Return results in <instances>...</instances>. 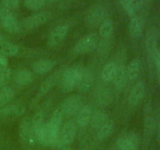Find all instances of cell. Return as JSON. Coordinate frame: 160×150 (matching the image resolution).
I'll return each instance as SVG.
<instances>
[{"label": "cell", "instance_id": "6da1fadb", "mask_svg": "<svg viewBox=\"0 0 160 150\" xmlns=\"http://www.w3.org/2000/svg\"><path fill=\"white\" fill-rule=\"evenodd\" d=\"M83 71V69L74 67L64 70L59 81L61 90L66 93L74 90L79 84Z\"/></svg>", "mask_w": 160, "mask_h": 150}, {"label": "cell", "instance_id": "7a4b0ae2", "mask_svg": "<svg viewBox=\"0 0 160 150\" xmlns=\"http://www.w3.org/2000/svg\"><path fill=\"white\" fill-rule=\"evenodd\" d=\"M51 18V14L48 12H35L23 19L20 21V32H26L34 30L42 26Z\"/></svg>", "mask_w": 160, "mask_h": 150}, {"label": "cell", "instance_id": "3957f363", "mask_svg": "<svg viewBox=\"0 0 160 150\" xmlns=\"http://www.w3.org/2000/svg\"><path fill=\"white\" fill-rule=\"evenodd\" d=\"M77 134V123L74 120H70L66 122L59 131V137L55 146L64 148L73 142Z\"/></svg>", "mask_w": 160, "mask_h": 150}, {"label": "cell", "instance_id": "277c9868", "mask_svg": "<svg viewBox=\"0 0 160 150\" xmlns=\"http://www.w3.org/2000/svg\"><path fill=\"white\" fill-rule=\"evenodd\" d=\"M98 37L95 32L90 33L81 38L74 46V52L78 54H86L98 47Z\"/></svg>", "mask_w": 160, "mask_h": 150}, {"label": "cell", "instance_id": "5b68a950", "mask_svg": "<svg viewBox=\"0 0 160 150\" xmlns=\"http://www.w3.org/2000/svg\"><path fill=\"white\" fill-rule=\"evenodd\" d=\"M106 18V9L100 5L91 7L85 17V23L88 28H96Z\"/></svg>", "mask_w": 160, "mask_h": 150}, {"label": "cell", "instance_id": "8992f818", "mask_svg": "<svg viewBox=\"0 0 160 150\" xmlns=\"http://www.w3.org/2000/svg\"><path fill=\"white\" fill-rule=\"evenodd\" d=\"M83 98L80 95H72L67 97L59 108L62 110L63 115L71 117L78 113V111L82 107Z\"/></svg>", "mask_w": 160, "mask_h": 150}, {"label": "cell", "instance_id": "52a82bcc", "mask_svg": "<svg viewBox=\"0 0 160 150\" xmlns=\"http://www.w3.org/2000/svg\"><path fill=\"white\" fill-rule=\"evenodd\" d=\"M141 139L138 134L134 132L125 133L117 141V146L120 150H138Z\"/></svg>", "mask_w": 160, "mask_h": 150}, {"label": "cell", "instance_id": "ba28073f", "mask_svg": "<svg viewBox=\"0 0 160 150\" xmlns=\"http://www.w3.org/2000/svg\"><path fill=\"white\" fill-rule=\"evenodd\" d=\"M64 70H59L58 71L55 72L54 73L51 75L49 78H47L40 86V88H39L38 92L37 95L34 98V99L33 100L32 103L33 104H37L39 101H40L41 98L44 96V95H46L56 84L60 80L61 76H62V73H63Z\"/></svg>", "mask_w": 160, "mask_h": 150}, {"label": "cell", "instance_id": "9c48e42d", "mask_svg": "<svg viewBox=\"0 0 160 150\" xmlns=\"http://www.w3.org/2000/svg\"><path fill=\"white\" fill-rule=\"evenodd\" d=\"M156 127V120L153 115L152 107L150 102L147 103L145 109V121H144V139L145 142H149L152 136Z\"/></svg>", "mask_w": 160, "mask_h": 150}, {"label": "cell", "instance_id": "30bf717a", "mask_svg": "<svg viewBox=\"0 0 160 150\" xmlns=\"http://www.w3.org/2000/svg\"><path fill=\"white\" fill-rule=\"evenodd\" d=\"M19 135L23 143L33 145L36 140L35 135L31 127V119L29 117H23L19 126Z\"/></svg>", "mask_w": 160, "mask_h": 150}, {"label": "cell", "instance_id": "8fae6325", "mask_svg": "<svg viewBox=\"0 0 160 150\" xmlns=\"http://www.w3.org/2000/svg\"><path fill=\"white\" fill-rule=\"evenodd\" d=\"M70 30V27L67 23L60 24L56 27L50 33L48 38V45L50 48H54L58 46L62 42V41L67 37Z\"/></svg>", "mask_w": 160, "mask_h": 150}, {"label": "cell", "instance_id": "7c38bea8", "mask_svg": "<svg viewBox=\"0 0 160 150\" xmlns=\"http://www.w3.org/2000/svg\"><path fill=\"white\" fill-rule=\"evenodd\" d=\"M24 105L20 102H13L7 104L0 109V117L2 119L12 118V117H20L24 112Z\"/></svg>", "mask_w": 160, "mask_h": 150}, {"label": "cell", "instance_id": "4fadbf2b", "mask_svg": "<svg viewBox=\"0 0 160 150\" xmlns=\"http://www.w3.org/2000/svg\"><path fill=\"white\" fill-rule=\"evenodd\" d=\"M2 25L7 32L10 34L20 33V23L12 13L8 11L1 17Z\"/></svg>", "mask_w": 160, "mask_h": 150}, {"label": "cell", "instance_id": "5bb4252c", "mask_svg": "<svg viewBox=\"0 0 160 150\" xmlns=\"http://www.w3.org/2000/svg\"><path fill=\"white\" fill-rule=\"evenodd\" d=\"M145 95V86L142 81H138L134 85L128 95V103L132 106H136L143 100Z\"/></svg>", "mask_w": 160, "mask_h": 150}, {"label": "cell", "instance_id": "9a60e30c", "mask_svg": "<svg viewBox=\"0 0 160 150\" xmlns=\"http://www.w3.org/2000/svg\"><path fill=\"white\" fill-rule=\"evenodd\" d=\"M145 26V20L141 16L132 17L128 24V32L133 39L140 38L142 35Z\"/></svg>", "mask_w": 160, "mask_h": 150}, {"label": "cell", "instance_id": "2e32d148", "mask_svg": "<svg viewBox=\"0 0 160 150\" xmlns=\"http://www.w3.org/2000/svg\"><path fill=\"white\" fill-rule=\"evenodd\" d=\"M145 48L148 56L153 60L155 54L158 51L157 46V34L155 28H151L148 30L145 36Z\"/></svg>", "mask_w": 160, "mask_h": 150}, {"label": "cell", "instance_id": "e0dca14e", "mask_svg": "<svg viewBox=\"0 0 160 150\" xmlns=\"http://www.w3.org/2000/svg\"><path fill=\"white\" fill-rule=\"evenodd\" d=\"M114 86L117 92H122L128 84L127 67L123 64H117V70L114 78Z\"/></svg>", "mask_w": 160, "mask_h": 150}, {"label": "cell", "instance_id": "ac0fdd59", "mask_svg": "<svg viewBox=\"0 0 160 150\" xmlns=\"http://www.w3.org/2000/svg\"><path fill=\"white\" fill-rule=\"evenodd\" d=\"M141 69H142V61L140 58L136 57L133 59L127 67L128 81L130 82H134V81H136L140 74Z\"/></svg>", "mask_w": 160, "mask_h": 150}, {"label": "cell", "instance_id": "d6986e66", "mask_svg": "<svg viewBox=\"0 0 160 150\" xmlns=\"http://www.w3.org/2000/svg\"><path fill=\"white\" fill-rule=\"evenodd\" d=\"M122 6L131 17L137 16V12L143 7L144 0H120Z\"/></svg>", "mask_w": 160, "mask_h": 150}, {"label": "cell", "instance_id": "ffe728a7", "mask_svg": "<svg viewBox=\"0 0 160 150\" xmlns=\"http://www.w3.org/2000/svg\"><path fill=\"white\" fill-rule=\"evenodd\" d=\"M56 65V62L51 59H40L34 61L32 67L34 71L38 74H45L52 70Z\"/></svg>", "mask_w": 160, "mask_h": 150}, {"label": "cell", "instance_id": "44dd1931", "mask_svg": "<svg viewBox=\"0 0 160 150\" xmlns=\"http://www.w3.org/2000/svg\"><path fill=\"white\" fill-rule=\"evenodd\" d=\"M92 116V109L89 106H83L77 115V124L84 128L90 123Z\"/></svg>", "mask_w": 160, "mask_h": 150}, {"label": "cell", "instance_id": "7402d4cb", "mask_svg": "<svg viewBox=\"0 0 160 150\" xmlns=\"http://www.w3.org/2000/svg\"><path fill=\"white\" fill-rule=\"evenodd\" d=\"M94 83V75L90 70H84L82 77L78 85V91L81 92H85L92 88Z\"/></svg>", "mask_w": 160, "mask_h": 150}, {"label": "cell", "instance_id": "603a6c76", "mask_svg": "<svg viewBox=\"0 0 160 150\" xmlns=\"http://www.w3.org/2000/svg\"><path fill=\"white\" fill-rule=\"evenodd\" d=\"M63 113L60 108H57L52 114L50 117L49 121L48 122V124L54 132L59 134V131L61 129V125H62V118H63Z\"/></svg>", "mask_w": 160, "mask_h": 150}, {"label": "cell", "instance_id": "cb8c5ba5", "mask_svg": "<svg viewBox=\"0 0 160 150\" xmlns=\"http://www.w3.org/2000/svg\"><path fill=\"white\" fill-rule=\"evenodd\" d=\"M14 80L18 85L26 86L32 82L34 80V75L31 70L23 69L16 73Z\"/></svg>", "mask_w": 160, "mask_h": 150}, {"label": "cell", "instance_id": "d4e9b609", "mask_svg": "<svg viewBox=\"0 0 160 150\" xmlns=\"http://www.w3.org/2000/svg\"><path fill=\"white\" fill-rule=\"evenodd\" d=\"M117 70V63L110 62L106 63L101 73V78L104 82H111L113 81Z\"/></svg>", "mask_w": 160, "mask_h": 150}, {"label": "cell", "instance_id": "484cf974", "mask_svg": "<svg viewBox=\"0 0 160 150\" xmlns=\"http://www.w3.org/2000/svg\"><path fill=\"white\" fill-rule=\"evenodd\" d=\"M15 94L14 89L9 86L0 88V109L9 104L15 97Z\"/></svg>", "mask_w": 160, "mask_h": 150}, {"label": "cell", "instance_id": "4316f807", "mask_svg": "<svg viewBox=\"0 0 160 150\" xmlns=\"http://www.w3.org/2000/svg\"><path fill=\"white\" fill-rule=\"evenodd\" d=\"M109 119V115L107 113L101 111H96L92 113L90 124L92 128L95 129H99Z\"/></svg>", "mask_w": 160, "mask_h": 150}, {"label": "cell", "instance_id": "83f0119b", "mask_svg": "<svg viewBox=\"0 0 160 150\" xmlns=\"http://www.w3.org/2000/svg\"><path fill=\"white\" fill-rule=\"evenodd\" d=\"M114 126H115V123H114V120L112 119H109L101 128L98 129V134H97V137L100 140H103V139H106V138L109 137L110 134H112V133L114 131Z\"/></svg>", "mask_w": 160, "mask_h": 150}, {"label": "cell", "instance_id": "f1b7e54d", "mask_svg": "<svg viewBox=\"0 0 160 150\" xmlns=\"http://www.w3.org/2000/svg\"><path fill=\"white\" fill-rule=\"evenodd\" d=\"M113 32V23L109 18H106L99 26L98 34L103 38H109Z\"/></svg>", "mask_w": 160, "mask_h": 150}, {"label": "cell", "instance_id": "f546056e", "mask_svg": "<svg viewBox=\"0 0 160 150\" xmlns=\"http://www.w3.org/2000/svg\"><path fill=\"white\" fill-rule=\"evenodd\" d=\"M19 53V48L17 45L8 41L0 45V54L4 56H15Z\"/></svg>", "mask_w": 160, "mask_h": 150}, {"label": "cell", "instance_id": "4dcf8cb0", "mask_svg": "<svg viewBox=\"0 0 160 150\" xmlns=\"http://www.w3.org/2000/svg\"><path fill=\"white\" fill-rule=\"evenodd\" d=\"M112 92L107 88L101 89L97 95V102L102 106H107L112 102Z\"/></svg>", "mask_w": 160, "mask_h": 150}, {"label": "cell", "instance_id": "1f68e13d", "mask_svg": "<svg viewBox=\"0 0 160 150\" xmlns=\"http://www.w3.org/2000/svg\"><path fill=\"white\" fill-rule=\"evenodd\" d=\"M44 115L42 112H35L33 117L31 118V127H32L33 132L34 135L37 133V131L40 129L44 124ZM36 138V137H35Z\"/></svg>", "mask_w": 160, "mask_h": 150}, {"label": "cell", "instance_id": "d6a6232c", "mask_svg": "<svg viewBox=\"0 0 160 150\" xmlns=\"http://www.w3.org/2000/svg\"><path fill=\"white\" fill-rule=\"evenodd\" d=\"M24 6L31 11H38L45 6V0H23Z\"/></svg>", "mask_w": 160, "mask_h": 150}, {"label": "cell", "instance_id": "836d02e7", "mask_svg": "<svg viewBox=\"0 0 160 150\" xmlns=\"http://www.w3.org/2000/svg\"><path fill=\"white\" fill-rule=\"evenodd\" d=\"M11 74H12V71L8 67L0 71V88L7 86V84L10 81Z\"/></svg>", "mask_w": 160, "mask_h": 150}, {"label": "cell", "instance_id": "e575fe53", "mask_svg": "<svg viewBox=\"0 0 160 150\" xmlns=\"http://www.w3.org/2000/svg\"><path fill=\"white\" fill-rule=\"evenodd\" d=\"M21 0H2L3 7L7 9H15L20 6Z\"/></svg>", "mask_w": 160, "mask_h": 150}, {"label": "cell", "instance_id": "d590c367", "mask_svg": "<svg viewBox=\"0 0 160 150\" xmlns=\"http://www.w3.org/2000/svg\"><path fill=\"white\" fill-rule=\"evenodd\" d=\"M152 61L154 62L156 70H157L158 73H159V74L160 75V50L159 49H158V51L156 52V53L155 54Z\"/></svg>", "mask_w": 160, "mask_h": 150}, {"label": "cell", "instance_id": "8d00e7d4", "mask_svg": "<svg viewBox=\"0 0 160 150\" xmlns=\"http://www.w3.org/2000/svg\"><path fill=\"white\" fill-rule=\"evenodd\" d=\"M8 66V59L6 56H2L0 54V71H2L4 69L7 68Z\"/></svg>", "mask_w": 160, "mask_h": 150}, {"label": "cell", "instance_id": "74e56055", "mask_svg": "<svg viewBox=\"0 0 160 150\" xmlns=\"http://www.w3.org/2000/svg\"><path fill=\"white\" fill-rule=\"evenodd\" d=\"M5 42H6V37H4L2 34H0V45H1L2 43H4Z\"/></svg>", "mask_w": 160, "mask_h": 150}, {"label": "cell", "instance_id": "f35d334b", "mask_svg": "<svg viewBox=\"0 0 160 150\" xmlns=\"http://www.w3.org/2000/svg\"><path fill=\"white\" fill-rule=\"evenodd\" d=\"M158 136H159V140L160 142V117H159V123H158Z\"/></svg>", "mask_w": 160, "mask_h": 150}, {"label": "cell", "instance_id": "ab89813d", "mask_svg": "<svg viewBox=\"0 0 160 150\" xmlns=\"http://www.w3.org/2000/svg\"><path fill=\"white\" fill-rule=\"evenodd\" d=\"M60 150H75V149H73V148H68V147H65V148H61Z\"/></svg>", "mask_w": 160, "mask_h": 150}, {"label": "cell", "instance_id": "60d3db41", "mask_svg": "<svg viewBox=\"0 0 160 150\" xmlns=\"http://www.w3.org/2000/svg\"><path fill=\"white\" fill-rule=\"evenodd\" d=\"M45 2L46 1H48V2H58L59 0H45Z\"/></svg>", "mask_w": 160, "mask_h": 150}, {"label": "cell", "instance_id": "b9f144b4", "mask_svg": "<svg viewBox=\"0 0 160 150\" xmlns=\"http://www.w3.org/2000/svg\"><path fill=\"white\" fill-rule=\"evenodd\" d=\"M159 35H160V29H159Z\"/></svg>", "mask_w": 160, "mask_h": 150}]
</instances>
